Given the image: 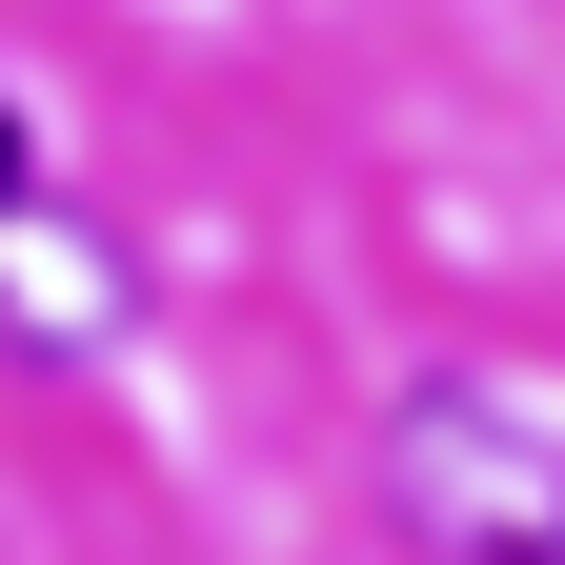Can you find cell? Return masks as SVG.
<instances>
[{"instance_id": "1", "label": "cell", "mask_w": 565, "mask_h": 565, "mask_svg": "<svg viewBox=\"0 0 565 565\" xmlns=\"http://www.w3.org/2000/svg\"><path fill=\"white\" fill-rule=\"evenodd\" d=\"M384 525L424 565H565V424L505 384H404L384 404Z\"/></svg>"}]
</instances>
